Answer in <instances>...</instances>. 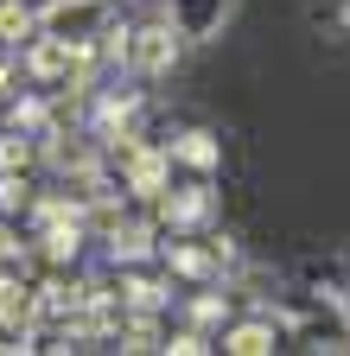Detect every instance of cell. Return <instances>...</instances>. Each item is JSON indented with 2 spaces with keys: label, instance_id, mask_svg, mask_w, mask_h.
I'll use <instances>...</instances> for the list:
<instances>
[{
  "label": "cell",
  "instance_id": "1",
  "mask_svg": "<svg viewBox=\"0 0 350 356\" xmlns=\"http://www.w3.org/2000/svg\"><path fill=\"white\" fill-rule=\"evenodd\" d=\"M38 32L64 44H96L109 32V0H51V7H38Z\"/></svg>",
  "mask_w": 350,
  "mask_h": 356
},
{
  "label": "cell",
  "instance_id": "4",
  "mask_svg": "<svg viewBox=\"0 0 350 356\" xmlns=\"http://www.w3.org/2000/svg\"><path fill=\"white\" fill-rule=\"evenodd\" d=\"M274 337H280V325L248 318V325H236V331L223 337V350H236V356H261V350H274Z\"/></svg>",
  "mask_w": 350,
  "mask_h": 356
},
{
  "label": "cell",
  "instance_id": "8",
  "mask_svg": "<svg viewBox=\"0 0 350 356\" xmlns=\"http://www.w3.org/2000/svg\"><path fill=\"white\" fill-rule=\"evenodd\" d=\"M0 210H26V185H19V178L7 172V178H0Z\"/></svg>",
  "mask_w": 350,
  "mask_h": 356
},
{
  "label": "cell",
  "instance_id": "7",
  "mask_svg": "<svg viewBox=\"0 0 350 356\" xmlns=\"http://www.w3.org/2000/svg\"><path fill=\"white\" fill-rule=\"evenodd\" d=\"M38 159V140H26V134H7L0 140V172H26Z\"/></svg>",
  "mask_w": 350,
  "mask_h": 356
},
{
  "label": "cell",
  "instance_id": "9",
  "mask_svg": "<svg viewBox=\"0 0 350 356\" xmlns=\"http://www.w3.org/2000/svg\"><path fill=\"white\" fill-rule=\"evenodd\" d=\"M7 89H13V64H7V58H0V96H7Z\"/></svg>",
  "mask_w": 350,
  "mask_h": 356
},
{
  "label": "cell",
  "instance_id": "3",
  "mask_svg": "<svg viewBox=\"0 0 350 356\" xmlns=\"http://www.w3.org/2000/svg\"><path fill=\"white\" fill-rule=\"evenodd\" d=\"M230 7H236V0H172L166 19L179 26L185 38H216V32H223V19H230Z\"/></svg>",
  "mask_w": 350,
  "mask_h": 356
},
{
  "label": "cell",
  "instance_id": "6",
  "mask_svg": "<svg viewBox=\"0 0 350 356\" xmlns=\"http://www.w3.org/2000/svg\"><path fill=\"white\" fill-rule=\"evenodd\" d=\"M172 159L210 172V165H216V140H210V134H185V140H172Z\"/></svg>",
  "mask_w": 350,
  "mask_h": 356
},
{
  "label": "cell",
  "instance_id": "5",
  "mask_svg": "<svg viewBox=\"0 0 350 356\" xmlns=\"http://www.w3.org/2000/svg\"><path fill=\"white\" fill-rule=\"evenodd\" d=\"M26 32H38V13L26 0H0V51H7L13 38H26Z\"/></svg>",
  "mask_w": 350,
  "mask_h": 356
},
{
  "label": "cell",
  "instance_id": "2",
  "mask_svg": "<svg viewBox=\"0 0 350 356\" xmlns=\"http://www.w3.org/2000/svg\"><path fill=\"white\" fill-rule=\"evenodd\" d=\"M179 26H172V19H153V26H141V32H127V64H134V70H172V64H179Z\"/></svg>",
  "mask_w": 350,
  "mask_h": 356
}]
</instances>
